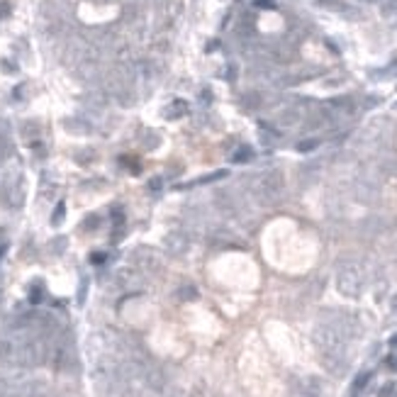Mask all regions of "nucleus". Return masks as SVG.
<instances>
[{
	"mask_svg": "<svg viewBox=\"0 0 397 397\" xmlns=\"http://www.w3.org/2000/svg\"><path fill=\"white\" fill-rule=\"evenodd\" d=\"M380 15H382V20H388L390 24H397V0H385L382 8H380Z\"/></svg>",
	"mask_w": 397,
	"mask_h": 397,
	"instance_id": "obj_10",
	"label": "nucleus"
},
{
	"mask_svg": "<svg viewBox=\"0 0 397 397\" xmlns=\"http://www.w3.org/2000/svg\"><path fill=\"white\" fill-rule=\"evenodd\" d=\"M8 12H10V5H8V2H0V18H8Z\"/></svg>",
	"mask_w": 397,
	"mask_h": 397,
	"instance_id": "obj_22",
	"label": "nucleus"
},
{
	"mask_svg": "<svg viewBox=\"0 0 397 397\" xmlns=\"http://www.w3.org/2000/svg\"><path fill=\"white\" fill-rule=\"evenodd\" d=\"M317 5L332 10V12H339L344 18H354V20L358 18V10H354L351 5H346V2H341V0H317Z\"/></svg>",
	"mask_w": 397,
	"mask_h": 397,
	"instance_id": "obj_7",
	"label": "nucleus"
},
{
	"mask_svg": "<svg viewBox=\"0 0 397 397\" xmlns=\"http://www.w3.org/2000/svg\"><path fill=\"white\" fill-rule=\"evenodd\" d=\"M290 397H320V382L314 378H304L292 385Z\"/></svg>",
	"mask_w": 397,
	"mask_h": 397,
	"instance_id": "obj_6",
	"label": "nucleus"
},
{
	"mask_svg": "<svg viewBox=\"0 0 397 397\" xmlns=\"http://www.w3.org/2000/svg\"><path fill=\"white\" fill-rule=\"evenodd\" d=\"M370 378H373V373H360L358 378H356V382H354V390H356V392H360V390L366 388V382H368Z\"/></svg>",
	"mask_w": 397,
	"mask_h": 397,
	"instance_id": "obj_19",
	"label": "nucleus"
},
{
	"mask_svg": "<svg viewBox=\"0 0 397 397\" xmlns=\"http://www.w3.org/2000/svg\"><path fill=\"white\" fill-rule=\"evenodd\" d=\"M317 146H320V139H302V142L298 144V152L310 154V152H314Z\"/></svg>",
	"mask_w": 397,
	"mask_h": 397,
	"instance_id": "obj_15",
	"label": "nucleus"
},
{
	"mask_svg": "<svg viewBox=\"0 0 397 397\" xmlns=\"http://www.w3.org/2000/svg\"><path fill=\"white\" fill-rule=\"evenodd\" d=\"M390 346H395V348H397V334L392 336V339H390Z\"/></svg>",
	"mask_w": 397,
	"mask_h": 397,
	"instance_id": "obj_25",
	"label": "nucleus"
},
{
	"mask_svg": "<svg viewBox=\"0 0 397 397\" xmlns=\"http://www.w3.org/2000/svg\"><path fill=\"white\" fill-rule=\"evenodd\" d=\"M222 178H227V170H214V173H208V176L198 178L192 186H208V183H217V180H222Z\"/></svg>",
	"mask_w": 397,
	"mask_h": 397,
	"instance_id": "obj_13",
	"label": "nucleus"
},
{
	"mask_svg": "<svg viewBox=\"0 0 397 397\" xmlns=\"http://www.w3.org/2000/svg\"><path fill=\"white\" fill-rule=\"evenodd\" d=\"M358 334V324L348 314H329L312 329V341L320 351L322 366L332 376H344L348 370V341Z\"/></svg>",
	"mask_w": 397,
	"mask_h": 397,
	"instance_id": "obj_1",
	"label": "nucleus"
},
{
	"mask_svg": "<svg viewBox=\"0 0 397 397\" xmlns=\"http://www.w3.org/2000/svg\"><path fill=\"white\" fill-rule=\"evenodd\" d=\"M378 397H397V382H388V385H382L380 388Z\"/></svg>",
	"mask_w": 397,
	"mask_h": 397,
	"instance_id": "obj_17",
	"label": "nucleus"
},
{
	"mask_svg": "<svg viewBox=\"0 0 397 397\" xmlns=\"http://www.w3.org/2000/svg\"><path fill=\"white\" fill-rule=\"evenodd\" d=\"M93 261H95V264H102V261H105V256H102V254H95Z\"/></svg>",
	"mask_w": 397,
	"mask_h": 397,
	"instance_id": "obj_23",
	"label": "nucleus"
},
{
	"mask_svg": "<svg viewBox=\"0 0 397 397\" xmlns=\"http://www.w3.org/2000/svg\"><path fill=\"white\" fill-rule=\"evenodd\" d=\"M363 288H366V276H363L358 264L351 261V264H341L336 268V290L344 298L356 300L363 295Z\"/></svg>",
	"mask_w": 397,
	"mask_h": 397,
	"instance_id": "obj_3",
	"label": "nucleus"
},
{
	"mask_svg": "<svg viewBox=\"0 0 397 397\" xmlns=\"http://www.w3.org/2000/svg\"><path fill=\"white\" fill-rule=\"evenodd\" d=\"M139 376L144 378V382L152 388L154 392H161L166 388V373L158 363H154L152 358H146L142 366H139Z\"/></svg>",
	"mask_w": 397,
	"mask_h": 397,
	"instance_id": "obj_4",
	"label": "nucleus"
},
{
	"mask_svg": "<svg viewBox=\"0 0 397 397\" xmlns=\"http://www.w3.org/2000/svg\"><path fill=\"white\" fill-rule=\"evenodd\" d=\"M254 5H256V8H266V10H273V8H276L273 0H254Z\"/></svg>",
	"mask_w": 397,
	"mask_h": 397,
	"instance_id": "obj_21",
	"label": "nucleus"
},
{
	"mask_svg": "<svg viewBox=\"0 0 397 397\" xmlns=\"http://www.w3.org/2000/svg\"><path fill=\"white\" fill-rule=\"evenodd\" d=\"M66 127H68V132H76V134H88V132H90L88 122H80V120H66Z\"/></svg>",
	"mask_w": 397,
	"mask_h": 397,
	"instance_id": "obj_14",
	"label": "nucleus"
},
{
	"mask_svg": "<svg viewBox=\"0 0 397 397\" xmlns=\"http://www.w3.org/2000/svg\"><path fill=\"white\" fill-rule=\"evenodd\" d=\"M158 186H161V180H158V178H154V180H152V190H158Z\"/></svg>",
	"mask_w": 397,
	"mask_h": 397,
	"instance_id": "obj_24",
	"label": "nucleus"
},
{
	"mask_svg": "<svg viewBox=\"0 0 397 397\" xmlns=\"http://www.w3.org/2000/svg\"><path fill=\"white\" fill-rule=\"evenodd\" d=\"M300 122H302V112L298 108H285L283 112L278 114V124L280 127H295Z\"/></svg>",
	"mask_w": 397,
	"mask_h": 397,
	"instance_id": "obj_8",
	"label": "nucleus"
},
{
	"mask_svg": "<svg viewBox=\"0 0 397 397\" xmlns=\"http://www.w3.org/2000/svg\"><path fill=\"white\" fill-rule=\"evenodd\" d=\"M64 214H66V205H64V202H58L56 210H54V214H52V224H54V227H58V224H61Z\"/></svg>",
	"mask_w": 397,
	"mask_h": 397,
	"instance_id": "obj_16",
	"label": "nucleus"
},
{
	"mask_svg": "<svg viewBox=\"0 0 397 397\" xmlns=\"http://www.w3.org/2000/svg\"><path fill=\"white\" fill-rule=\"evenodd\" d=\"M385 368L392 370V373H397V354H390V356L385 358Z\"/></svg>",
	"mask_w": 397,
	"mask_h": 397,
	"instance_id": "obj_20",
	"label": "nucleus"
},
{
	"mask_svg": "<svg viewBox=\"0 0 397 397\" xmlns=\"http://www.w3.org/2000/svg\"><path fill=\"white\" fill-rule=\"evenodd\" d=\"M261 102H264V98H261L258 93H254V90H248V93L242 98V105H244V110H248V112L258 110V108H261Z\"/></svg>",
	"mask_w": 397,
	"mask_h": 397,
	"instance_id": "obj_11",
	"label": "nucleus"
},
{
	"mask_svg": "<svg viewBox=\"0 0 397 397\" xmlns=\"http://www.w3.org/2000/svg\"><path fill=\"white\" fill-rule=\"evenodd\" d=\"M183 114H188V102H186V100H173L168 108H166L164 117H166V120H180Z\"/></svg>",
	"mask_w": 397,
	"mask_h": 397,
	"instance_id": "obj_9",
	"label": "nucleus"
},
{
	"mask_svg": "<svg viewBox=\"0 0 397 397\" xmlns=\"http://www.w3.org/2000/svg\"><path fill=\"white\" fill-rule=\"evenodd\" d=\"M254 158V149L251 146H239L236 152L232 154V161L234 164H246V161H251Z\"/></svg>",
	"mask_w": 397,
	"mask_h": 397,
	"instance_id": "obj_12",
	"label": "nucleus"
},
{
	"mask_svg": "<svg viewBox=\"0 0 397 397\" xmlns=\"http://www.w3.org/2000/svg\"><path fill=\"white\" fill-rule=\"evenodd\" d=\"M164 248H166V254L173 256V258H178V256L188 254V248H190L188 234H186V232H180V229L168 232V234L164 236Z\"/></svg>",
	"mask_w": 397,
	"mask_h": 397,
	"instance_id": "obj_5",
	"label": "nucleus"
},
{
	"mask_svg": "<svg viewBox=\"0 0 397 397\" xmlns=\"http://www.w3.org/2000/svg\"><path fill=\"white\" fill-rule=\"evenodd\" d=\"M198 298V290L192 285H183L180 288V300H195Z\"/></svg>",
	"mask_w": 397,
	"mask_h": 397,
	"instance_id": "obj_18",
	"label": "nucleus"
},
{
	"mask_svg": "<svg viewBox=\"0 0 397 397\" xmlns=\"http://www.w3.org/2000/svg\"><path fill=\"white\" fill-rule=\"evenodd\" d=\"M248 192H251V198H254L261 208H273V205H278L285 195L283 173L278 168L261 170L258 176H254Z\"/></svg>",
	"mask_w": 397,
	"mask_h": 397,
	"instance_id": "obj_2",
	"label": "nucleus"
},
{
	"mask_svg": "<svg viewBox=\"0 0 397 397\" xmlns=\"http://www.w3.org/2000/svg\"><path fill=\"white\" fill-rule=\"evenodd\" d=\"M392 307H395V312H397V295L392 298Z\"/></svg>",
	"mask_w": 397,
	"mask_h": 397,
	"instance_id": "obj_26",
	"label": "nucleus"
},
{
	"mask_svg": "<svg viewBox=\"0 0 397 397\" xmlns=\"http://www.w3.org/2000/svg\"><path fill=\"white\" fill-rule=\"evenodd\" d=\"M363 2H380V0H363Z\"/></svg>",
	"mask_w": 397,
	"mask_h": 397,
	"instance_id": "obj_27",
	"label": "nucleus"
}]
</instances>
